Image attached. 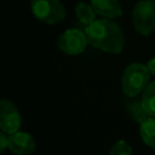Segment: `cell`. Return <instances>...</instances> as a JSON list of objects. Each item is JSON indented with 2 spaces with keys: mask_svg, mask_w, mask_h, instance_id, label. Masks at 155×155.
<instances>
[{
  "mask_svg": "<svg viewBox=\"0 0 155 155\" xmlns=\"http://www.w3.org/2000/svg\"><path fill=\"white\" fill-rule=\"evenodd\" d=\"M140 101L148 114L151 117H155V81L150 82L147 86V88L142 93Z\"/></svg>",
  "mask_w": 155,
  "mask_h": 155,
  "instance_id": "7c38bea8",
  "label": "cell"
},
{
  "mask_svg": "<svg viewBox=\"0 0 155 155\" xmlns=\"http://www.w3.org/2000/svg\"><path fill=\"white\" fill-rule=\"evenodd\" d=\"M139 136L147 147L155 150V117H149L139 125Z\"/></svg>",
  "mask_w": 155,
  "mask_h": 155,
  "instance_id": "30bf717a",
  "label": "cell"
},
{
  "mask_svg": "<svg viewBox=\"0 0 155 155\" xmlns=\"http://www.w3.org/2000/svg\"><path fill=\"white\" fill-rule=\"evenodd\" d=\"M30 8L34 17L46 24L61 23L67 16L65 7L59 0H31Z\"/></svg>",
  "mask_w": 155,
  "mask_h": 155,
  "instance_id": "277c9868",
  "label": "cell"
},
{
  "mask_svg": "<svg viewBox=\"0 0 155 155\" xmlns=\"http://www.w3.org/2000/svg\"><path fill=\"white\" fill-rule=\"evenodd\" d=\"M22 116L17 107L8 99L2 98L0 102V130L7 134L19 131Z\"/></svg>",
  "mask_w": 155,
  "mask_h": 155,
  "instance_id": "8992f818",
  "label": "cell"
},
{
  "mask_svg": "<svg viewBox=\"0 0 155 155\" xmlns=\"http://www.w3.org/2000/svg\"><path fill=\"white\" fill-rule=\"evenodd\" d=\"M150 71L142 63H132L127 65L121 78V90L126 97H137L150 84Z\"/></svg>",
  "mask_w": 155,
  "mask_h": 155,
  "instance_id": "7a4b0ae2",
  "label": "cell"
},
{
  "mask_svg": "<svg viewBox=\"0 0 155 155\" xmlns=\"http://www.w3.org/2000/svg\"><path fill=\"white\" fill-rule=\"evenodd\" d=\"M147 67H148V69H149L150 74H151V75H155V57H153L151 59H149V61H148Z\"/></svg>",
  "mask_w": 155,
  "mask_h": 155,
  "instance_id": "9a60e30c",
  "label": "cell"
},
{
  "mask_svg": "<svg viewBox=\"0 0 155 155\" xmlns=\"http://www.w3.org/2000/svg\"><path fill=\"white\" fill-rule=\"evenodd\" d=\"M154 1H155V0H154Z\"/></svg>",
  "mask_w": 155,
  "mask_h": 155,
  "instance_id": "2e32d148",
  "label": "cell"
},
{
  "mask_svg": "<svg viewBox=\"0 0 155 155\" xmlns=\"http://www.w3.org/2000/svg\"><path fill=\"white\" fill-rule=\"evenodd\" d=\"M108 155H133V151L126 140L120 139L111 147Z\"/></svg>",
  "mask_w": 155,
  "mask_h": 155,
  "instance_id": "4fadbf2b",
  "label": "cell"
},
{
  "mask_svg": "<svg viewBox=\"0 0 155 155\" xmlns=\"http://www.w3.org/2000/svg\"><path fill=\"white\" fill-rule=\"evenodd\" d=\"M75 16L79 19L80 23L85 24V25H90L91 23H93L96 21V11L93 10V7L91 6V4L80 1L75 5Z\"/></svg>",
  "mask_w": 155,
  "mask_h": 155,
  "instance_id": "8fae6325",
  "label": "cell"
},
{
  "mask_svg": "<svg viewBox=\"0 0 155 155\" xmlns=\"http://www.w3.org/2000/svg\"><path fill=\"white\" fill-rule=\"evenodd\" d=\"M85 34L88 44L107 53H120L125 46V38L120 25L113 19H96L86 25Z\"/></svg>",
  "mask_w": 155,
  "mask_h": 155,
  "instance_id": "6da1fadb",
  "label": "cell"
},
{
  "mask_svg": "<svg viewBox=\"0 0 155 155\" xmlns=\"http://www.w3.org/2000/svg\"><path fill=\"white\" fill-rule=\"evenodd\" d=\"M8 134L5 132H0V151L4 153L6 150V148H8Z\"/></svg>",
  "mask_w": 155,
  "mask_h": 155,
  "instance_id": "5bb4252c",
  "label": "cell"
},
{
  "mask_svg": "<svg viewBox=\"0 0 155 155\" xmlns=\"http://www.w3.org/2000/svg\"><path fill=\"white\" fill-rule=\"evenodd\" d=\"M132 23L140 35L153 34L155 31V1L139 0L132 11Z\"/></svg>",
  "mask_w": 155,
  "mask_h": 155,
  "instance_id": "3957f363",
  "label": "cell"
},
{
  "mask_svg": "<svg viewBox=\"0 0 155 155\" xmlns=\"http://www.w3.org/2000/svg\"><path fill=\"white\" fill-rule=\"evenodd\" d=\"M91 6L103 18L115 19L122 16V6L119 0H91Z\"/></svg>",
  "mask_w": 155,
  "mask_h": 155,
  "instance_id": "ba28073f",
  "label": "cell"
},
{
  "mask_svg": "<svg viewBox=\"0 0 155 155\" xmlns=\"http://www.w3.org/2000/svg\"><path fill=\"white\" fill-rule=\"evenodd\" d=\"M87 44H88V41H87V36L85 34V30L82 31V30L75 29V28L65 30L58 38L59 50L70 56L80 54L81 52H84Z\"/></svg>",
  "mask_w": 155,
  "mask_h": 155,
  "instance_id": "5b68a950",
  "label": "cell"
},
{
  "mask_svg": "<svg viewBox=\"0 0 155 155\" xmlns=\"http://www.w3.org/2000/svg\"><path fill=\"white\" fill-rule=\"evenodd\" d=\"M8 149L16 155H30L36 149L35 139L31 134L17 131L12 134H8Z\"/></svg>",
  "mask_w": 155,
  "mask_h": 155,
  "instance_id": "52a82bcc",
  "label": "cell"
},
{
  "mask_svg": "<svg viewBox=\"0 0 155 155\" xmlns=\"http://www.w3.org/2000/svg\"><path fill=\"white\" fill-rule=\"evenodd\" d=\"M125 108H126L127 113L130 114V116H131L136 122H138L139 125H140L142 122H144L147 119L151 117V116L148 114V111L144 109L142 101H140V99H137L136 97H133V98L128 97V98L125 101Z\"/></svg>",
  "mask_w": 155,
  "mask_h": 155,
  "instance_id": "9c48e42d",
  "label": "cell"
}]
</instances>
